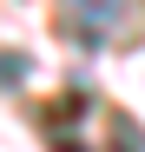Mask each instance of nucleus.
Here are the masks:
<instances>
[{"label":"nucleus","mask_w":145,"mask_h":152,"mask_svg":"<svg viewBox=\"0 0 145 152\" xmlns=\"http://www.w3.org/2000/svg\"><path fill=\"white\" fill-rule=\"evenodd\" d=\"M66 27L86 46H106L119 27H125V0H66Z\"/></svg>","instance_id":"nucleus-1"}]
</instances>
